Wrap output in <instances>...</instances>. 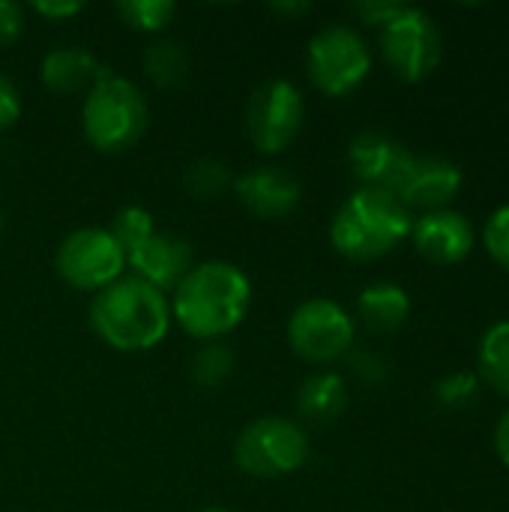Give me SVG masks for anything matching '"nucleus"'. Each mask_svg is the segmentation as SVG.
<instances>
[{"instance_id": "30", "label": "nucleus", "mask_w": 509, "mask_h": 512, "mask_svg": "<svg viewBox=\"0 0 509 512\" xmlns=\"http://www.w3.org/2000/svg\"><path fill=\"white\" fill-rule=\"evenodd\" d=\"M18 117H21V96H18L15 84L0 72V132L15 126Z\"/></svg>"}, {"instance_id": "4", "label": "nucleus", "mask_w": 509, "mask_h": 512, "mask_svg": "<svg viewBox=\"0 0 509 512\" xmlns=\"http://www.w3.org/2000/svg\"><path fill=\"white\" fill-rule=\"evenodd\" d=\"M150 120L141 87L123 75L105 72L84 96L81 129L99 153H120L138 144Z\"/></svg>"}, {"instance_id": "26", "label": "nucleus", "mask_w": 509, "mask_h": 512, "mask_svg": "<svg viewBox=\"0 0 509 512\" xmlns=\"http://www.w3.org/2000/svg\"><path fill=\"white\" fill-rule=\"evenodd\" d=\"M483 246L495 258V264L509 270V204H501L489 213L483 225Z\"/></svg>"}, {"instance_id": "5", "label": "nucleus", "mask_w": 509, "mask_h": 512, "mask_svg": "<svg viewBox=\"0 0 509 512\" xmlns=\"http://www.w3.org/2000/svg\"><path fill=\"white\" fill-rule=\"evenodd\" d=\"M309 459V435L288 417L252 420L234 441V465L252 480H279Z\"/></svg>"}, {"instance_id": "33", "label": "nucleus", "mask_w": 509, "mask_h": 512, "mask_svg": "<svg viewBox=\"0 0 509 512\" xmlns=\"http://www.w3.org/2000/svg\"><path fill=\"white\" fill-rule=\"evenodd\" d=\"M276 15H288V18H297V15H306L312 9V3H303V0H291V3H273L270 6Z\"/></svg>"}, {"instance_id": "22", "label": "nucleus", "mask_w": 509, "mask_h": 512, "mask_svg": "<svg viewBox=\"0 0 509 512\" xmlns=\"http://www.w3.org/2000/svg\"><path fill=\"white\" fill-rule=\"evenodd\" d=\"M234 351L225 342H204L192 357V381L201 387H222L234 375Z\"/></svg>"}, {"instance_id": "9", "label": "nucleus", "mask_w": 509, "mask_h": 512, "mask_svg": "<svg viewBox=\"0 0 509 512\" xmlns=\"http://www.w3.org/2000/svg\"><path fill=\"white\" fill-rule=\"evenodd\" d=\"M306 105L297 84L285 78L264 81L246 105V132L258 153L276 156L294 144L303 129Z\"/></svg>"}, {"instance_id": "32", "label": "nucleus", "mask_w": 509, "mask_h": 512, "mask_svg": "<svg viewBox=\"0 0 509 512\" xmlns=\"http://www.w3.org/2000/svg\"><path fill=\"white\" fill-rule=\"evenodd\" d=\"M495 453L509 468V408L501 414V420L495 426Z\"/></svg>"}, {"instance_id": "29", "label": "nucleus", "mask_w": 509, "mask_h": 512, "mask_svg": "<svg viewBox=\"0 0 509 512\" xmlns=\"http://www.w3.org/2000/svg\"><path fill=\"white\" fill-rule=\"evenodd\" d=\"M351 369L354 375H360L366 384H381L387 378V363L381 354H369V351H357L351 354Z\"/></svg>"}, {"instance_id": "20", "label": "nucleus", "mask_w": 509, "mask_h": 512, "mask_svg": "<svg viewBox=\"0 0 509 512\" xmlns=\"http://www.w3.org/2000/svg\"><path fill=\"white\" fill-rule=\"evenodd\" d=\"M189 51L174 39H156L144 51V72L159 90H177L189 78Z\"/></svg>"}, {"instance_id": "10", "label": "nucleus", "mask_w": 509, "mask_h": 512, "mask_svg": "<svg viewBox=\"0 0 509 512\" xmlns=\"http://www.w3.org/2000/svg\"><path fill=\"white\" fill-rule=\"evenodd\" d=\"M57 276L78 291H102L126 270V255L108 228H78L63 237L54 255Z\"/></svg>"}, {"instance_id": "34", "label": "nucleus", "mask_w": 509, "mask_h": 512, "mask_svg": "<svg viewBox=\"0 0 509 512\" xmlns=\"http://www.w3.org/2000/svg\"><path fill=\"white\" fill-rule=\"evenodd\" d=\"M201 512H225V510H219V507H207V510H201Z\"/></svg>"}, {"instance_id": "7", "label": "nucleus", "mask_w": 509, "mask_h": 512, "mask_svg": "<svg viewBox=\"0 0 509 512\" xmlns=\"http://www.w3.org/2000/svg\"><path fill=\"white\" fill-rule=\"evenodd\" d=\"M354 333V318L342 303L330 297L303 300L288 318V345L300 360L312 366H330L348 357Z\"/></svg>"}, {"instance_id": "3", "label": "nucleus", "mask_w": 509, "mask_h": 512, "mask_svg": "<svg viewBox=\"0 0 509 512\" xmlns=\"http://www.w3.org/2000/svg\"><path fill=\"white\" fill-rule=\"evenodd\" d=\"M411 210L387 189L360 186L330 222V243L351 261H375L411 237Z\"/></svg>"}, {"instance_id": "23", "label": "nucleus", "mask_w": 509, "mask_h": 512, "mask_svg": "<svg viewBox=\"0 0 509 512\" xmlns=\"http://www.w3.org/2000/svg\"><path fill=\"white\" fill-rule=\"evenodd\" d=\"M114 12L138 33H162L174 21L177 6L171 0H120Z\"/></svg>"}, {"instance_id": "19", "label": "nucleus", "mask_w": 509, "mask_h": 512, "mask_svg": "<svg viewBox=\"0 0 509 512\" xmlns=\"http://www.w3.org/2000/svg\"><path fill=\"white\" fill-rule=\"evenodd\" d=\"M477 366H480L477 375L489 387H495L501 396H509V318H501L492 327H486L477 348Z\"/></svg>"}, {"instance_id": "6", "label": "nucleus", "mask_w": 509, "mask_h": 512, "mask_svg": "<svg viewBox=\"0 0 509 512\" xmlns=\"http://www.w3.org/2000/svg\"><path fill=\"white\" fill-rule=\"evenodd\" d=\"M306 69L321 93L345 96L357 90L372 72V51L354 27L327 24L309 39Z\"/></svg>"}, {"instance_id": "24", "label": "nucleus", "mask_w": 509, "mask_h": 512, "mask_svg": "<svg viewBox=\"0 0 509 512\" xmlns=\"http://www.w3.org/2000/svg\"><path fill=\"white\" fill-rule=\"evenodd\" d=\"M108 234L117 240V246L123 249V255L135 252L144 240H150L156 234V222H153V213L147 207H138V204H129V207H120L114 213V222L108 228Z\"/></svg>"}, {"instance_id": "15", "label": "nucleus", "mask_w": 509, "mask_h": 512, "mask_svg": "<svg viewBox=\"0 0 509 512\" xmlns=\"http://www.w3.org/2000/svg\"><path fill=\"white\" fill-rule=\"evenodd\" d=\"M465 183V174L462 168L447 159V156H414L399 189H396V198L411 210V207H423L426 213L429 210H444L450 207V201L459 195Z\"/></svg>"}, {"instance_id": "27", "label": "nucleus", "mask_w": 509, "mask_h": 512, "mask_svg": "<svg viewBox=\"0 0 509 512\" xmlns=\"http://www.w3.org/2000/svg\"><path fill=\"white\" fill-rule=\"evenodd\" d=\"M405 6H408V3H396V0H360V3H354L351 9H354V15L363 18L366 24L384 27L387 21H393V18L399 15Z\"/></svg>"}, {"instance_id": "31", "label": "nucleus", "mask_w": 509, "mask_h": 512, "mask_svg": "<svg viewBox=\"0 0 509 512\" xmlns=\"http://www.w3.org/2000/svg\"><path fill=\"white\" fill-rule=\"evenodd\" d=\"M33 12H39L42 18H51V21H63V18H72V15H78L81 9H84V3L81 0H51V3H33L30 6Z\"/></svg>"}, {"instance_id": "21", "label": "nucleus", "mask_w": 509, "mask_h": 512, "mask_svg": "<svg viewBox=\"0 0 509 512\" xmlns=\"http://www.w3.org/2000/svg\"><path fill=\"white\" fill-rule=\"evenodd\" d=\"M183 186L192 198L201 201H213L231 192L234 186V174L219 162V159H195L186 171H183Z\"/></svg>"}, {"instance_id": "18", "label": "nucleus", "mask_w": 509, "mask_h": 512, "mask_svg": "<svg viewBox=\"0 0 509 512\" xmlns=\"http://www.w3.org/2000/svg\"><path fill=\"white\" fill-rule=\"evenodd\" d=\"M348 405V384L336 372H318L303 381L297 393V408L309 423H330Z\"/></svg>"}, {"instance_id": "35", "label": "nucleus", "mask_w": 509, "mask_h": 512, "mask_svg": "<svg viewBox=\"0 0 509 512\" xmlns=\"http://www.w3.org/2000/svg\"><path fill=\"white\" fill-rule=\"evenodd\" d=\"M0 237H3V216H0Z\"/></svg>"}, {"instance_id": "8", "label": "nucleus", "mask_w": 509, "mask_h": 512, "mask_svg": "<svg viewBox=\"0 0 509 512\" xmlns=\"http://www.w3.org/2000/svg\"><path fill=\"white\" fill-rule=\"evenodd\" d=\"M381 54L402 81H423L444 54V39L435 18L420 6H405L381 27Z\"/></svg>"}, {"instance_id": "1", "label": "nucleus", "mask_w": 509, "mask_h": 512, "mask_svg": "<svg viewBox=\"0 0 509 512\" xmlns=\"http://www.w3.org/2000/svg\"><path fill=\"white\" fill-rule=\"evenodd\" d=\"M252 306V282L231 261L195 264L174 288L171 318L198 342H222L243 324Z\"/></svg>"}, {"instance_id": "13", "label": "nucleus", "mask_w": 509, "mask_h": 512, "mask_svg": "<svg viewBox=\"0 0 509 512\" xmlns=\"http://www.w3.org/2000/svg\"><path fill=\"white\" fill-rule=\"evenodd\" d=\"M126 267L135 279L153 285L156 291H174L186 273L195 267V249L180 234L156 231L150 240H144L135 252L126 255Z\"/></svg>"}, {"instance_id": "16", "label": "nucleus", "mask_w": 509, "mask_h": 512, "mask_svg": "<svg viewBox=\"0 0 509 512\" xmlns=\"http://www.w3.org/2000/svg\"><path fill=\"white\" fill-rule=\"evenodd\" d=\"M108 69L84 48L75 45H60L51 48L42 63H39V78L51 93L60 96H72V93H84L105 75Z\"/></svg>"}, {"instance_id": "11", "label": "nucleus", "mask_w": 509, "mask_h": 512, "mask_svg": "<svg viewBox=\"0 0 509 512\" xmlns=\"http://www.w3.org/2000/svg\"><path fill=\"white\" fill-rule=\"evenodd\" d=\"M414 153L390 138L387 132H360L351 147H348V165H351V174L360 180V186H372V189H387L396 195L408 165H411Z\"/></svg>"}, {"instance_id": "14", "label": "nucleus", "mask_w": 509, "mask_h": 512, "mask_svg": "<svg viewBox=\"0 0 509 512\" xmlns=\"http://www.w3.org/2000/svg\"><path fill=\"white\" fill-rule=\"evenodd\" d=\"M411 240L414 249L432 261V264H459L471 255L474 249V225L465 213L444 207V210H429L411 225Z\"/></svg>"}, {"instance_id": "28", "label": "nucleus", "mask_w": 509, "mask_h": 512, "mask_svg": "<svg viewBox=\"0 0 509 512\" xmlns=\"http://www.w3.org/2000/svg\"><path fill=\"white\" fill-rule=\"evenodd\" d=\"M24 30V9L12 0H0V48H9Z\"/></svg>"}, {"instance_id": "12", "label": "nucleus", "mask_w": 509, "mask_h": 512, "mask_svg": "<svg viewBox=\"0 0 509 512\" xmlns=\"http://www.w3.org/2000/svg\"><path fill=\"white\" fill-rule=\"evenodd\" d=\"M231 192L246 213H252L255 219H270V222L291 216L303 198L300 180L291 171L276 168V165L252 168V171L234 177Z\"/></svg>"}, {"instance_id": "25", "label": "nucleus", "mask_w": 509, "mask_h": 512, "mask_svg": "<svg viewBox=\"0 0 509 512\" xmlns=\"http://www.w3.org/2000/svg\"><path fill=\"white\" fill-rule=\"evenodd\" d=\"M477 393H480V375L468 369L450 372L435 381V399L441 408H465L468 402L477 399Z\"/></svg>"}, {"instance_id": "17", "label": "nucleus", "mask_w": 509, "mask_h": 512, "mask_svg": "<svg viewBox=\"0 0 509 512\" xmlns=\"http://www.w3.org/2000/svg\"><path fill=\"white\" fill-rule=\"evenodd\" d=\"M357 315L372 333H396L411 318V297L396 282H375L357 297Z\"/></svg>"}, {"instance_id": "2", "label": "nucleus", "mask_w": 509, "mask_h": 512, "mask_svg": "<svg viewBox=\"0 0 509 512\" xmlns=\"http://www.w3.org/2000/svg\"><path fill=\"white\" fill-rule=\"evenodd\" d=\"M90 327L114 351H150L171 327V303L153 285L120 276L90 300Z\"/></svg>"}]
</instances>
